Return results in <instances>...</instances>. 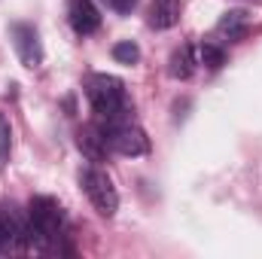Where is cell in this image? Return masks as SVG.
Segmentation results:
<instances>
[{
  "mask_svg": "<svg viewBox=\"0 0 262 259\" xmlns=\"http://www.w3.org/2000/svg\"><path fill=\"white\" fill-rule=\"evenodd\" d=\"M85 98H89V104H92V110L98 113L101 122H122V119H128V113H131L125 82L119 76L92 73L85 79Z\"/></svg>",
  "mask_w": 262,
  "mask_h": 259,
  "instance_id": "cell-1",
  "label": "cell"
},
{
  "mask_svg": "<svg viewBox=\"0 0 262 259\" xmlns=\"http://www.w3.org/2000/svg\"><path fill=\"white\" fill-rule=\"evenodd\" d=\"M31 217V250H52L64 232V210L52 195H37L28 204Z\"/></svg>",
  "mask_w": 262,
  "mask_h": 259,
  "instance_id": "cell-2",
  "label": "cell"
},
{
  "mask_svg": "<svg viewBox=\"0 0 262 259\" xmlns=\"http://www.w3.org/2000/svg\"><path fill=\"white\" fill-rule=\"evenodd\" d=\"M79 183H82L89 201L95 204V210L101 217H113L119 210V192H116L113 180L107 177V171H101V168H82Z\"/></svg>",
  "mask_w": 262,
  "mask_h": 259,
  "instance_id": "cell-3",
  "label": "cell"
},
{
  "mask_svg": "<svg viewBox=\"0 0 262 259\" xmlns=\"http://www.w3.org/2000/svg\"><path fill=\"white\" fill-rule=\"evenodd\" d=\"M104 128V137H107V146L116 149L119 156H143L149 153V137L140 125H134L131 119H122V122H98Z\"/></svg>",
  "mask_w": 262,
  "mask_h": 259,
  "instance_id": "cell-4",
  "label": "cell"
},
{
  "mask_svg": "<svg viewBox=\"0 0 262 259\" xmlns=\"http://www.w3.org/2000/svg\"><path fill=\"white\" fill-rule=\"evenodd\" d=\"M9 37H12V46L21 58V64L28 70H37L43 64V43H40V34L34 25L28 21H12L9 25Z\"/></svg>",
  "mask_w": 262,
  "mask_h": 259,
  "instance_id": "cell-5",
  "label": "cell"
},
{
  "mask_svg": "<svg viewBox=\"0 0 262 259\" xmlns=\"http://www.w3.org/2000/svg\"><path fill=\"white\" fill-rule=\"evenodd\" d=\"M67 18L79 37H89L101 28V12L92 0H67Z\"/></svg>",
  "mask_w": 262,
  "mask_h": 259,
  "instance_id": "cell-6",
  "label": "cell"
},
{
  "mask_svg": "<svg viewBox=\"0 0 262 259\" xmlns=\"http://www.w3.org/2000/svg\"><path fill=\"white\" fill-rule=\"evenodd\" d=\"M180 21V0H152L149 6V28L168 31Z\"/></svg>",
  "mask_w": 262,
  "mask_h": 259,
  "instance_id": "cell-7",
  "label": "cell"
},
{
  "mask_svg": "<svg viewBox=\"0 0 262 259\" xmlns=\"http://www.w3.org/2000/svg\"><path fill=\"white\" fill-rule=\"evenodd\" d=\"M247 28H250L247 12H244V9H232V12H226V15L216 21V37L235 43V40H241V37L247 34Z\"/></svg>",
  "mask_w": 262,
  "mask_h": 259,
  "instance_id": "cell-8",
  "label": "cell"
},
{
  "mask_svg": "<svg viewBox=\"0 0 262 259\" xmlns=\"http://www.w3.org/2000/svg\"><path fill=\"white\" fill-rule=\"evenodd\" d=\"M79 146H82V153H85L92 162H98V159L104 156V149H110L101 125H92V128H82V131H79Z\"/></svg>",
  "mask_w": 262,
  "mask_h": 259,
  "instance_id": "cell-9",
  "label": "cell"
},
{
  "mask_svg": "<svg viewBox=\"0 0 262 259\" xmlns=\"http://www.w3.org/2000/svg\"><path fill=\"white\" fill-rule=\"evenodd\" d=\"M195 70V58H192V46H180L171 52V61H168V73L174 79H189Z\"/></svg>",
  "mask_w": 262,
  "mask_h": 259,
  "instance_id": "cell-10",
  "label": "cell"
},
{
  "mask_svg": "<svg viewBox=\"0 0 262 259\" xmlns=\"http://www.w3.org/2000/svg\"><path fill=\"white\" fill-rule=\"evenodd\" d=\"M198 61L204 67H210V70H216V67L226 64V52H223V46H216V43H201V46H198Z\"/></svg>",
  "mask_w": 262,
  "mask_h": 259,
  "instance_id": "cell-11",
  "label": "cell"
},
{
  "mask_svg": "<svg viewBox=\"0 0 262 259\" xmlns=\"http://www.w3.org/2000/svg\"><path fill=\"white\" fill-rule=\"evenodd\" d=\"M113 58H116L119 64H137V61H140V49H137V43L122 40V43L113 46Z\"/></svg>",
  "mask_w": 262,
  "mask_h": 259,
  "instance_id": "cell-12",
  "label": "cell"
},
{
  "mask_svg": "<svg viewBox=\"0 0 262 259\" xmlns=\"http://www.w3.org/2000/svg\"><path fill=\"white\" fill-rule=\"evenodd\" d=\"M9 146H12V131L0 113V168H6V162H9Z\"/></svg>",
  "mask_w": 262,
  "mask_h": 259,
  "instance_id": "cell-13",
  "label": "cell"
},
{
  "mask_svg": "<svg viewBox=\"0 0 262 259\" xmlns=\"http://www.w3.org/2000/svg\"><path fill=\"white\" fill-rule=\"evenodd\" d=\"M110 6H113L116 12H131V9L137 6V0H110Z\"/></svg>",
  "mask_w": 262,
  "mask_h": 259,
  "instance_id": "cell-14",
  "label": "cell"
},
{
  "mask_svg": "<svg viewBox=\"0 0 262 259\" xmlns=\"http://www.w3.org/2000/svg\"><path fill=\"white\" fill-rule=\"evenodd\" d=\"M0 250H6V229H3V220H0Z\"/></svg>",
  "mask_w": 262,
  "mask_h": 259,
  "instance_id": "cell-15",
  "label": "cell"
}]
</instances>
